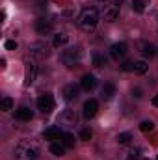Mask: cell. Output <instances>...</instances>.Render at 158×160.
<instances>
[{
    "mask_svg": "<svg viewBox=\"0 0 158 160\" xmlns=\"http://www.w3.org/2000/svg\"><path fill=\"white\" fill-rule=\"evenodd\" d=\"M99 24V11L95 8H86L78 15V26L84 32H93Z\"/></svg>",
    "mask_w": 158,
    "mask_h": 160,
    "instance_id": "cell-2",
    "label": "cell"
},
{
    "mask_svg": "<svg viewBox=\"0 0 158 160\" xmlns=\"http://www.w3.org/2000/svg\"><path fill=\"white\" fill-rule=\"evenodd\" d=\"M132 9L136 13H141L145 9V0H132Z\"/></svg>",
    "mask_w": 158,
    "mask_h": 160,
    "instance_id": "cell-24",
    "label": "cell"
},
{
    "mask_svg": "<svg viewBox=\"0 0 158 160\" xmlns=\"http://www.w3.org/2000/svg\"><path fill=\"white\" fill-rule=\"evenodd\" d=\"M62 130H60V127H50V128H47L45 130V140H48V142H54V140H60L62 138Z\"/></svg>",
    "mask_w": 158,
    "mask_h": 160,
    "instance_id": "cell-16",
    "label": "cell"
},
{
    "mask_svg": "<svg viewBox=\"0 0 158 160\" xmlns=\"http://www.w3.org/2000/svg\"><path fill=\"white\" fill-rule=\"evenodd\" d=\"M153 128H155V123H153V121H141V123H140V130H141V132H151V130H153Z\"/></svg>",
    "mask_w": 158,
    "mask_h": 160,
    "instance_id": "cell-25",
    "label": "cell"
},
{
    "mask_svg": "<svg viewBox=\"0 0 158 160\" xmlns=\"http://www.w3.org/2000/svg\"><path fill=\"white\" fill-rule=\"evenodd\" d=\"M114 95H116V86H114V84H110V82H108V84H104V86H102V89H101V97H102L104 101H110Z\"/></svg>",
    "mask_w": 158,
    "mask_h": 160,
    "instance_id": "cell-17",
    "label": "cell"
},
{
    "mask_svg": "<svg viewBox=\"0 0 158 160\" xmlns=\"http://www.w3.org/2000/svg\"><path fill=\"white\" fill-rule=\"evenodd\" d=\"M36 32L39 34V36H48L50 32H52V22L47 19V17H41L36 21Z\"/></svg>",
    "mask_w": 158,
    "mask_h": 160,
    "instance_id": "cell-9",
    "label": "cell"
},
{
    "mask_svg": "<svg viewBox=\"0 0 158 160\" xmlns=\"http://www.w3.org/2000/svg\"><path fill=\"white\" fill-rule=\"evenodd\" d=\"M58 123L60 125H63V127H75L77 125V114H75V110H63L62 114H60V118H58Z\"/></svg>",
    "mask_w": 158,
    "mask_h": 160,
    "instance_id": "cell-7",
    "label": "cell"
},
{
    "mask_svg": "<svg viewBox=\"0 0 158 160\" xmlns=\"http://www.w3.org/2000/svg\"><path fill=\"white\" fill-rule=\"evenodd\" d=\"M156 160H158V158H156Z\"/></svg>",
    "mask_w": 158,
    "mask_h": 160,
    "instance_id": "cell-35",
    "label": "cell"
},
{
    "mask_svg": "<svg viewBox=\"0 0 158 160\" xmlns=\"http://www.w3.org/2000/svg\"><path fill=\"white\" fill-rule=\"evenodd\" d=\"M67 41H69V36H67V34H56V36H54V39H52V47L60 48V47L67 45Z\"/></svg>",
    "mask_w": 158,
    "mask_h": 160,
    "instance_id": "cell-18",
    "label": "cell"
},
{
    "mask_svg": "<svg viewBox=\"0 0 158 160\" xmlns=\"http://www.w3.org/2000/svg\"><path fill=\"white\" fill-rule=\"evenodd\" d=\"M132 95L140 99V97H141V89H140V88H134V89H132Z\"/></svg>",
    "mask_w": 158,
    "mask_h": 160,
    "instance_id": "cell-31",
    "label": "cell"
},
{
    "mask_svg": "<svg viewBox=\"0 0 158 160\" xmlns=\"http://www.w3.org/2000/svg\"><path fill=\"white\" fill-rule=\"evenodd\" d=\"M78 86H75V84H67L65 88H63V99L65 101H75L77 97H78Z\"/></svg>",
    "mask_w": 158,
    "mask_h": 160,
    "instance_id": "cell-15",
    "label": "cell"
},
{
    "mask_svg": "<svg viewBox=\"0 0 158 160\" xmlns=\"http://www.w3.org/2000/svg\"><path fill=\"white\" fill-rule=\"evenodd\" d=\"M97 110H99V102L95 99H89L84 102V118L86 119H93L97 116Z\"/></svg>",
    "mask_w": 158,
    "mask_h": 160,
    "instance_id": "cell-10",
    "label": "cell"
},
{
    "mask_svg": "<svg viewBox=\"0 0 158 160\" xmlns=\"http://www.w3.org/2000/svg\"><path fill=\"white\" fill-rule=\"evenodd\" d=\"M99 2H108V0H99Z\"/></svg>",
    "mask_w": 158,
    "mask_h": 160,
    "instance_id": "cell-33",
    "label": "cell"
},
{
    "mask_svg": "<svg viewBox=\"0 0 158 160\" xmlns=\"http://www.w3.org/2000/svg\"><path fill=\"white\" fill-rule=\"evenodd\" d=\"M11 108H13V101H11L9 97H4V99L0 101V110L7 112V110H11Z\"/></svg>",
    "mask_w": 158,
    "mask_h": 160,
    "instance_id": "cell-23",
    "label": "cell"
},
{
    "mask_svg": "<svg viewBox=\"0 0 158 160\" xmlns=\"http://www.w3.org/2000/svg\"><path fill=\"white\" fill-rule=\"evenodd\" d=\"M65 149H67V147H65L62 142H60V143H52V145H50V153H52V155H56V157H63V155H65Z\"/></svg>",
    "mask_w": 158,
    "mask_h": 160,
    "instance_id": "cell-21",
    "label": "cell"
},
{
    "mask_svg": "<svg viewBox=\"0 0 158 160\" xmlns=\"http://www.w3.org/2000/svg\"><path fill=\"white\" fill-rule=\"evenodd\" d=\"M126 155H128V157H126V160H136L138 157H140V149H132V151H128Z\"/></svg>",
    "mask_w": 158,
    "mask_h": 160,
    "instance_id": "cell-29",
    "label": "cell"
},
{
    "mask_svg": "<svg viewBox=\"0 0 158 160\" xmlns=\"http://www.w3.org/2000/svg\"><path fill=\"white\" fill-rule=\"evenodd\" d=\"M37 77V63L36 62H28L26 63V75H24V84L30 86Z\"/></svg>",
    "mask_w": 158,
    "mask_h": 160,
    "instance_id": "cell-11",
    "label": "cell"
},
{
    "mask_svg": "<svg viewBox=\"0 0 158 160\" xmlns=\"http://www.w3.org/2000/svg\"><path fill=\"white\" fill-rule=\"evenodd\" d=\"M121 71H125V73H130V71H134V62H130V60H125V62L121 63Z\"/></svg>",
    "mask_w": 158,
    "mask_h": 160,
    "instance_id": "cell-26",
    "label": "cell"
},
{
    "mask_svg": "<svg viewBox=\"0 0 158 160\" xmlns=\"http://www.w3.org/2000/svg\"><path fill=\"white\" fill-rule=\"evenodd\" d=\"M93 63H95L97 67L106 65V58H104V56H101V54H95V56H93Z\"/></svg>",
    "mask_w": 158,
    "mask_h": 160,
    "instance_id": "cell-27",
    "label": "cell"
},
{
    "mask_svg": "<svg viewBox=\"0 0 158 160\" xmlns=\"http://www.w3.org/2000/svg\"><path fill=\"white\" fill-rule=\"evenodd\" d=\"M80 88H82L84 91H91V89H95V88H97V78H95L93 75H84L82 80H80Z\"/></svg>",
    "mask_w": 158,
    "mask_h": 160,
    "instance_id": "cell-13",
    "label": "cell"
},
{
    "mask_svg": "<svg viewBox=\"0 0 158 160\" xmlns=\"http://www.w3.org/2000/svg\"><path fill=\"white\" fill-rule=\"evenodd\" d=\"M121 0H116V2H110L102 8V15H104V21H116L119 17V6Z\"/></svg>",
    "mask_w": 158,
    "mask_h": 160,
    "instance_id": "cell-4",
    "label": "cell"
},
{
    "mask_svg": "<svg viewBox=\"0 0 158 160\" xmlns=\"http://www.w3.org/2000/svg\"><path fill=\"white\" fill-rule=\"evenodd\" d=\"M60 60H62V63L65 65V67H69V69H73V67H77L80 63V60H82V50H80L78 47L75 48H67V50H63L62 52V56H60Z\"/></svg>",
    "mask_w": 158,
    "mask_h": 160,
    "instance_id": "cell-3",
    "label": "cell"
},
{
    "mask_svg": "<svg viewBox=\"0 0 158 160\" xmlns=\"http://www.w3.org/2000/svg\"><path fill=\"white\" fill-rule=\"evenodd\" d=\"M132 140H134V138H132L130 132H121L117 136V143H123V145H125V143H130Z\"/></svg>",
    "mask_w": 158,
    "mask_h": 160,
    "instance_id": "cell-22",
    "label": "cell"
},
{
    "mask_svg": "<svg viewBox=\"0 0 158 160\" xmlns=\"http://www.w3.org/2000/svg\"><path fill=\"white\" fill-rule=\"evenodd\" d=\"M37 110L43 112V114H50L54 110V99H52L50 93H45L37 99Z\"/></svg>",
    "mask_w": 158,
    "mask_h": 160,
    "instance_id": "cell-5",
    "label": "cell"
},
{
    "mask_svg": "<svg viewBox=\"0 0 158 160\" xmlns=\"http://www.w3.org/2000/svg\"><path fill=\"white\" fill-rule=\"evenodd\" d=\"M28 50H30V54L36 56V58H45V56H48V52H50L47 43H32Z\"/></svg>",
    "mask_w": 158,
    "mask_h": 160,
    "instance_id": "cell-8",
    "label": "cell"
},
{
    "mask_svg": "<svg viewBox=\"0 0 158 160\" xmlns=\"http://www.w3.org/2000/svg\"><path fill=\"white\" fill-rule=\"evenodd\" d=\"M149 71V65H147V62H143V60H140V62H134V73L136 75H145Z\"/></svg>",
    "mask_w": 158,
    "mask_h": 160,
    "instance_id": "cell-19",
    "label": "cell"
},
{
    "mask_svg": "<svg viewBox=\"0 0 158 160\" xmlns=\"http://www.w3.org/2000/svg\"><path fill=\"white\" fill-rule=\"evenodd\" d=\"M60 142H62L65 147H75V136H73L71 132H63L62 138H60Z\"/></svg>",
    "mask_w": 158,
    "mask_h": 160,
    "instance_id": "cell-20",
    "label": "cell"
},
{
    "mask_svg": "<svg viewBox=\"0 0 158 160\" xmlns=\"http://www.w3.org/2000/svg\"><path fill=\"white\" fill-rule=\"evenodd\" d=\"M143 160H149V158H143Z\"/></svg>",
    "mask_w": 158,
    "mask_h": 160,
    "instance_id": "cell-34",
    "label": "cell"
},
{
    "mask_svg": "<svg viewBox=\"0 0 158 160\" xmlns=\"http://www.w3.org/2000/svg\"><path fill=\"white\" fill-rule=\"evenodd\" d=\"M15 118L19 121H30L34 118V112H32L28 106H19V108L15 110Z\"/></svg>",
    "mask_w": 158,
    "mask_h": 160,
    "instance_id": "cell-14",
    "label": "cell"
},
{
    "mask_svg": "<svg viewBox=\"0 0 158 160\" xmlns=\"http://www.w3.org/2000/svg\"><path fill=\"white\" fill-rule=\"evenodd\" d=\"M4 47H6V50H15V48H17V43H15V41H6Z\"/></svg>",
    "mask_w": 158,
    "mask_h": 160,
    "instance_id": "cell-30",
    "label": "cell"
},
{
    "mask_svg": "<svg viewBox=\"0 0 158 160\" xmlns=\"http://www.w3.org/2000/svg\"><path fill=\"white\" fill-rule=\"evenodd\" d=\"M126 52H128V47H126V43H123V41L114 43V45L110 47V56H112L114 60H117V62L126 56Z\"/></svg>",
    "mask_w": 158,
    "mask_h": 160,
    "instance_id": "cell-6",
    "label": "cell"
},
{
    "mask_svg": "<svg viewBox=\"0 0 158 160\" xmlns=\"http://www.w3.org/2000/svg\"><path fill=\"white\" fill-rule=\"evenodd\" d=\"M138 50L141 52V56H145V58H151V56H155L156 54V50H155V47L151 45V43H147V41H138Z\"/></svg>",
    "mask_w": 158,
    "mask_h": 160,
    "instance_id": "cell-12",
    "label": "cell"
},
{
    "mask_svg": "<svg viewBox=\"0 0 158 160\" xmlns=\"http://www.w3.org/2000/svg\"><path fill=\"white\" fill-rule=\"evenodd\" d=\"M153 104H155V106L158 108V93L155 95V97H153Z\"/></svg>",
    "mask_w": 158,
    "mask_h": 160,
    "instance_id": "cell-32",
    "label": "cell"
},
{
    "mask_svg": "<svg viewBox=\"0 0 158 160\" xmlns=\"http://www.w3.org/2000/svg\"><path fill=\"white\" fill-rule=\"evenodd\" d=\"M13 155H15V160H37L39 158V147H37V143H34L30 140H22L17 143Z\"/></svg>",
    "mask_w": 158,
    "mask_h": 160,
    "instance_id": "cell-1",
    "label": "cell"
},
{
    "mask_svg": "<svg viewBox=\"0 0 158 160\" xmlns=\"http://www.w3.org/2000/svg\"><path fill=\"white\" fill-rule=\"evenodd\" d=\"M89 138H91V130H89V128H82V130H80V140L87 142Z\"/></svg>",
    "mask_w": 158,
    "mask_h": 160,
    "instance_id": "cell-28",
    "label": "cell"
}]
</instances>
